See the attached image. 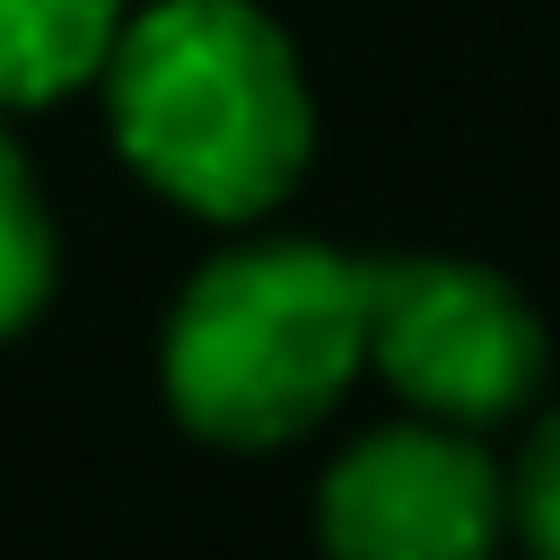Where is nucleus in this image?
<instances>
[{"label": "nucleus", "instance_id": "nucleus-6", "mask_svg": "<svg viewBox=\"0 0 560 560\" xmlns=\"http://www.w3.org/2000/svg\"><path fill=\"white\" fill-rule=\"evenodd\" d=\"M52 298V219H44V192L18 158V140L0 131V341Z\"/></svg>", "mask_w": 560, "mask_h": 560}, {"label": "nucleus", "instance_id": "nucleus-3", "mask_svg": "<svg viewBox=\"0 0 560 560\" xmlns=\"http://www.w3.org/2000/svg\"><path fill=\"white\" fill-rule=\"evenodd\" d=\"M368 368L438 429H499L542 385V315L481 262H368Z\"/></svg>", "mask_w": 560, "mask_h": 560}, {"label": "nucleus", "instance_id": "nucleus-5", "mask_svg": "<svg viewBox=\"0 0 560 560\" xmlns=\"http://www.w3.org/2000/svg\"><path fill=\"white\" fill-rule=\"evenodd\" d=\"M122 26V0H0V114H35L96 88Z\"/></svg>", "mask_w": 560, "mask_h": 560}, {"label": "nucleus", "instance_id": "nucleus-2", "mask_svg": "<svg viewBox=\"0 0 560 560\" xmlns=\"http://www.w3.org/2000/svg\"><path fill=\"white\" fill-rule=\"evenodd\" d=\"M368 368V262L262 236L192 271L166 315V402L210 446H289L306 438L350 376Z\"/></svg>", "mask_w": 560, "mask_h": 560}, {"label": "nucleus", "instance_id": "nucleus-1", "mask_svg": "<svg viewBox=\"0 0 560 560\" xmlns=\"http://www.w3.org/2000/svg\"><path fill=\"white\" fill-rule=\"evenodd\" d=\"M105 122L140 184L192 219H262L315 149L289 35L254 0H149L105 61Z\"/></svg>", "mask_w": 560, "mask_h": 560}, {"label": "nucleus", "instance_id": "nucleus-7", "mask_svg": "<svg viewBox=\"0 0 560 560\" xmlns=\"http://www.w3.org/2000/svg\"><path fill=\"white\" fill-rule=\"evenodd\" d=\"M508 525L525 534L534 560H560V411L525 438V464L508 481Z\"/></svg>", "mask_w": 560, "mask_h": 560}, {"label": "nucleus", "instance_id": "nucleus-4", "mask_svg": "<svg viewBox=\"0 0 560 560\" xmlns=\"http://www.w3.org/2000/svg\"><path fill=\"white\" fill-rule=\"evenodd\" d=\"M324 560H490L508 534V481L481 438L394 420L341 446L315 490Z\"/></svg>", "mask_w": 560, "mask_h": 560}]
</instances>
